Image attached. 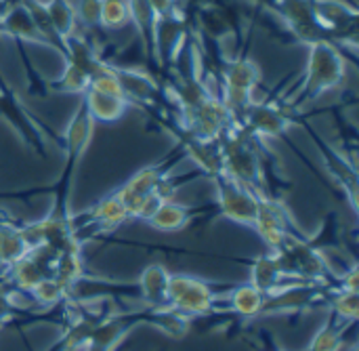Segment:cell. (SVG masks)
<instances>
[{
    "instance_id": "cell-1",
    "label": "cell",
    "mask_w": 359,
    "mask_h": 351,
    "mask_svg": "<svg viewBox=\"0 0 359 351\" xmlns=\"http://www.w3.org/2000/svg\"><path fill=\"white\" fill-rule=\"evenodd\" d=\"M227 291L219 293L210 282L189 276V274H170L166 289V305L187 318H202L217 312V305L223 301Z\"/></svg>"
},
{
    "instance_id": "cell-2",
    "label": "cell",
    "mask_w": 359,
    "mask_h": 351,
    "mask_svg": "<svg viewBox=\"0 0 359 351\" xmlns=\"http://www.w3.org/2000/svg\"><path fill=\"white\" fill-rule=\"evenodd\" d=\"M345 76V65L343 59L339 57V53L334 48H330L326 42H318L313 44L311 51V61H309V69H307V80L303 84L301 97H316L322 91L339 84Z\"/></svg>"
},
{
    "instance_id": "cell-3",
    "label": "cell",
    "mask_w": 359,
    "mask_h": 351,
    "mask_svg": "<svg viewBox=\"0 0 359 351\" xmlns=\"http://www.w3.org/2000/svg\"><path fill=\"white\" fill-rule=\"evenodd\" d=\"M217 194H219V204L221 213L242 225L252 227L257 219V208H259V194L236 183L227 175H217Z\"/></svg>"
},
{
    "instance_id": "cell-4",
    "label": "cell",
    "mask_w": 359,
    "mask_h": 351,
    "mask_svg": "<svg viewBox=\"0 0 359 351\" xmlns=\"http://www.w3.org/2000/svg\"><path fill=\"white\" fill-rule=\"evenodd\" d=\"M252 227L259 232L269 253H278L284 246L286 238L292 234L284 206L278 200L261 198V196H259V208H257V219Z\"/></svg>"
},
{
    "instance_id": "cell-5",
    "label": "cell",
    "mask_w": 359,
    "mask_h": 351,
    "mask_svg": "<svg viewBox=\"0 0 359 351\" xmlns=\"http://www.w3.org/2000/svg\"><path fill=\"white\" fill-rule=\"evenodd\" d=\"M250 284L261 291L265 297H271L280 291H286L290 286L297 284H309V282H301V280H290L284 272L282 265L276 257V253H267L255 259L252 267H250Z\"/></svg>"
},
{
    "instance_id": "cell-6",
    "label": "cell",
    "mask_w": 359,
    "mask_h": 351,
    "mask_svg": "<svg viewBox=\"0 0 359 351\" xmlns=\"http://www.w3.org/2000/svg\"><path fill=\"white\" fill-rule=\"evenodd\" d=\"M292 120L267 103H250L242 114V128L255 137H276L288 131Z\"/></svg>"
},
{
    "instance_id": "cell-7",
    "label": "cell",
    "mask_w": 359,
    "mask_h": 351,
    "mask_svg": "<svg viewBox=\"0 0 359 351\" xmlns=\"http://www.w3.org/2000/svg\"><path fill=\"white\" fill-rule=\"evenodd\" d=\"M168 278H170V272L160 263H151L149 267L143 270V274L139 278V293L147 307H164L166 305Z\"/></svg>"
},
{
    "instance_id": "cell-8",
    "label": "cell",
    "mask_w": 359,
    "mask_h": 351,
    "mask_svg": "<svg viewBox=\"0 0 359 351\" xmlns=\"http://www.w3.org/2000/svg\"><path fill=\"white\" fill-rule=\"evenodd\" d=\"M265 295L261 291H257L250 282L248 284H240L233 289H227L223 301L229 303V310L242 318H257L263 316L265 310Z\"/></svg>"
},
{
    "instance_id": "cell-9",
    "label": "cell",
    "mask_w": 359,
    "mask_h": 351,
    "mask_svg": "<svg viewBox=\"0 0 359 351\" xmlns=\"http://www.w3.org/2000/svg\"><path fill=\"white\" fill-rule=\"evenodd\" d=\"M187 156L196 162V166H200L202 171L210 173L212 177L223 173V150L219 139L212 141H204V139H189L187 145Z\"/></svg>"
},
{
    "instance_id": "cell-10",
    "label": "cell",
    "mask_w": 359,
    "mask_h": 351,
    "mask_svg": "<svg viewBox=\"0 0 359 351\" xmlns=\"http://www.w3.org/2000/svg\"><path fill=\"white\" fill-rule=\"evenodd\" d=\"M189 219H191L189 206L177 204L172 200H164L145 223L158 232H177V230L185 227L189 223Z\"/></svg>"
},
{
    "instance_id": "cell-11",
    "label": "cell",
    "mask_w": 359,
    "mask_h": 351,
    "mask_svg": "<svg viewBox=\"0 0 359 351\" xmlns=\"http://www.w3.org/2000/svg\"><path fill=\"white\" fill-rule=\"evenodd\" d=\"M128 211L124 206V202L111 194L107 198H103L93 211H90V223L97 225L101 232H109V230H116L118 225H122L124 221H128Z\"/></svg>"
},
{
    "instance_id": "cell-12",
    "label": "cell",
    "mask_w": 359,
    "mask_h": 351,
    "mask_svg": "<svg viewBox=\"0 0 359 351\" xmlns=\"http://www.w3.org/2000/svg\"><path fill=\"white\" fill-rule=\"evenodd\" d=\"M126 103H128L126 99L111 97V95L86 88L84 105H86V112L90 114V118H97V120H118L124 114Z\"/></svg>"
},
{
    "instance_id": "cell-13",
    "label": "cell",
    "mask_w": 359,
    "mask_h": 351,
    "mask_svg": "<svg viewBox=\"0 0 359 351\" xmlns=\"http://www.w3.org/2000/svg\"><path fill=\"white\" fill-rule=\"evenodd\" d=\"M29 251L21 240L19 227H13L6 221H0V270H8L15 261L25 257Z\"/></svg>"
},
{
    "instance_id": "cell-14",
    "label": "cell",
    "mask_w": 359,
    "mask_h": 351,
    "mask_svg": "<svg viewBox=\"0 0 359 351\" xmlns=\"http://www.w3.org/2000/svg\"><path fill=\"white\" fill-rule=\"evenodd\" d=\"M8 282L17 289V291H23V293H29L42 278H46L42 274V270L34 263V259L29 255L21 257L19 261H15L8 270Z\"/></svg>"
},
{
    "instance_id": "cell-15",
    "label": "cell",
    "mask_w": 359,
    "mask_h": 351,
    "mask_svg": "<svg viewBox=\"0 0 359 351\" xmlns=\"http://www.w3.org/2000/svg\"><path fill=\"white\" fill-rule=\"evenodd\" d=\"M69 293H72V289H67L63 282H59V280L53 278V276H46V278H42L27 295H29V299H32L36 305L53 307V305H57V303H61V301H67Z\"/></svg>"
},
{
    "instance_id": "cell-16",
    "label": "cell",
    "mask_w": 359,
    "mask_h": 351,
    "mask_svg": "<svg viewBox=\"0 0 359 351\" xmlns=\"http://www.w3.org/2000/svg\"><path fill=\"white\" fill-rule=\"evenodd\" d=\"M349 322L339 320L334 314H330V320L322 326V331L313 337L311 345L307 351H341L345 329Z\"/></svg>"
},
{
    "instance_id": "cell-17",
    "label": "cell",
    "mask_w": 359,
    "mask_h": 351,
    "mask_svg": "<svg viewBox=\"0 0 359 351\" xmlns=\"http://www.w3.org/2000/svg\"><path fill=\"white\" fill-rule=\"evenodd\" d=\"M122 88H124V95L126 99H141V101H151V97L156 95V84L141 76V74H135V72H116Z\"/></svg>"
},
{
    "instance_id": "cell-18",
    "label": "cell",
    "mask_w": 359,
    "mask_h": 351,
    "mask_svg": "<svg viewBox=\"0 0 359 351\" xmlns=\"http://www.w3.org/2000/svg\"><path fill=\"white\" fill-rule=\"evenodd\" d=\"M44 8H46V15L50 19V25H53L55 34L69 36L72 29H74V13H72L69 4H65L63 0H53Z\"/></svg>"
},
{
    "instance_id": "cell-19",
    "label": "cell",
    "mask_w": 359,
    "mask_h": 351,
    "mask_svg": "<svg viewBox=\"0 0 359 351\" xmlns=\"http://www.w3.org/2000/svg\"><path fill=\"white\" fill-rule=\"evenodd\" d=\"M6 27L17 34V36H23V38H32V40H42V34L32 17L29 11L25 8H15L11 15H8V21H6Z\"/></svg>"
},
{
    "instance_id": "cell-20",
    "label": "cell",
    "mask_w": 359,
    "mask_h": 351,
    "mask_svg": "<svg viewBox=\"0 0 359 351\" xmlns=\"http://www.w3.org/2000/svg\"><path fill=\"white\" fill-rule=\"evenodd\" d=\"M359 312V293H337L330 299V314H334L339 320L353 324L358 320Z\"/></svg>"
},
{
    "instance_id": "cell-21",
    "label": "cell",
    "mask_w": 359,
    "mask_h": 351,
    "mask_svg": "<svg viewBox=\"0 0 359 351\" xmlns=\"http://www.w3.org/2000/svg\"><path fill=\"white\" fill-rule=\"evenodd\" d=\"M130 19L128 0H101V17L99 23L105 27H120Z\"/></svg>"
},
{
    "instance_id": "cell-22",
    "label": "cell",
    "mask_w": 359,
    "mask_h": 351,
    "mask_svg": "<svg viewBox=\"0 0 359 351\" xmlns=\"http://www.w3.org/2000/svg\"><path fill=\"white\" fill-rule=\"evenodd\" d=\"M88 80H90V76H88L84 69H80V67L74 65V63H67L65 74H63V78L57 82V86L63 88V91L80 93V91H86V88H88Z\"/></svg>"
},
{
    "instance_id": "cell-23",
    "label": "cell",
    "mask_w": 359,
    "mask_h": 351,
    "mask_svg": "<svg viewBox=\"0 0 359 351\" xmlns=\"http://www.w3.org/2000/svg\"><path fill=\"white\" fill-rule=\"evenodd\" d=\"M78 15L84 19V23L95 25L99 23L101 17V0H80L78 4Z\"/></svg>"
},
{
    "instance_id": "cell-24",
    "label": "cell",
    "mask_w": 359,
    "mask_h": 351,
    "mask_svg": "<svg viewBox=\"0 0 359 351\" xmlns=\"http://www.w3.org/2000/svg\"><path fill=\"white\" fill-rule=\"evenodd\" d=\"M82 351H101V350H97V347H93V345H86Z\"/></svg>"
}]
</instances>
